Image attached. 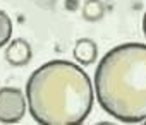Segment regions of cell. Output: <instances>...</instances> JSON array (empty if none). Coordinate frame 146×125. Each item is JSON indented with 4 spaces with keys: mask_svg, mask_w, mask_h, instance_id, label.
I'll return each instance as SVG.
<instances>
[{
    "mask_svg": "<svg viewBox=\"0 0 146 125\" xmlns=\"http://www.w3.org/2000/svg\"><path fill=\"white\" fill-rule=\"evenodd\" d=\"M103 111L122 123L146 120V45L124 43L107 51L95 70Z\"/></svg>",
    "mask_w": 146,
    "mask_h": 125,
    "instance_id": "2",
    "label": "cell"
},
{
    "mask_svg": "<svg viewBox=\"0 0 146 125\" xmlns=\"http://www.w3.org/2000/svg\"><path fill=\"white\" fill-rule=\"evenodd\" d=\"M31 58H33V50L24 38L12 39L5 48V60L12 67H24L31 62Z\"/></svg>",
    "mask_w": 146,
    "mask_h": 125,
    "instance_id": "4",
    "label": "cell"
},
{
    "mask_svg": "<svg viewBox=\"0 0 146 125\" xmlns=\"http://www.w3.org/2000/svg\"><path fill=\"white\" fill-rule=\"evenodd\" d=\"M28 108L26 94L17 88L0 89V123H17Z\"/></svg>",
    "mask_w": 146,
    "mask_h": 125,
    "instance_id": "3",
    "label": "cell"
},
{
    "mask_svg": "<svg viewBox=\"0 0 146 125\" xmlns=\"http://www.w3.org/2000/svg\"><path fill=\"white\" fill-rule=\"evenodd\" d=\"M74 60L79 62L83 65H91L93 62H96L98 58V46L93 39L90 38H81L76 41L74 50H72Z\"/></svg>",
    "mask_w": 146,
    "mask_h": 125,
    "instance_id": "5",
    "label": "cell"
},
{
    "mask_svg": "<svg viewBox=\"0 0 146 125\" xmlns=\"http://www.w3.org/2000/svg\"><path fill=\"white\" fill-rule=\"evenodd\" d=\"M83 16H84V19H88L91 22L98 21L103 16V4L100 0H88L83 7Z\"/></svg>",
    "mask_w": 146,
    "mask_h": 125,
    "instance_id": "6",
    "label": "cell"
},
{
    "mask_svg": "<svg viewBox=\"0 0 146 125\" xmlns=\"http://www.w3.org/2000/svg\"><path fill=\"white\" fill-rule=\"evenodd\" d=\"M26 101L40 125H79L93 110L95 89L74 62L50 60L29 76Z\"/></svg>",
    "mask_w": 146,
    "mask_h": 125,
    "instance_id": "1",
    "label": "cell"
},
{
    "mask_svg": "<svg viewBox=\"0 0 146 125\" xmlns=\"http://www.w3.org/2000/svg\"><path fill=\"white\" fill-rule=\"evenodd\" d=\"M11 36H12V21L4 11H0V48L11 41Z\"/></svg>",
    "mask_w": 146,
    "mask_h": 125,
    "instance_id": "7",
    "label": "cell"
},
{
    "mask_svg": "<svg viewBox=\"0 0 146 125\" xmlns=\"http://www.w3.org/2000/svg\"><path fill=\"white\" fill-rule=\"evenodd\" d=\"M144 123H146V120H144Z\"/></svg>",
    "mask_w": 146,
    "mask_h": 125,
    "instance_id": "9",
    "label": "cell"
},
{
    "mask_svg": "<svg viewBox=\"0 0 146 125\" xmlns=\"http://www.w3.org/2000/svg\"><path fill=\"white\" fill-rule=\"evenodd\" d=\"M143 33H144V38H146V12H144V17H143Z\"/></svg>",
    "mask_w": 146,
    "mask_h": 125,
    "instance_id": "8",
    "label": "cell"
}]
</instances>
